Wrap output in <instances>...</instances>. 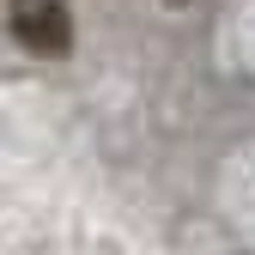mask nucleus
Returning <instances> with one entry per match:
<instances>
[{"mask_svg": "<svg viewBox=\"0 0 255 255\" xmlns=\"http://www.w3.org/2000/svg\"><path fill=\"white\" fill-rule=\"evenodd\" d=\"M12 37L30 55H67L73 49V12L61 0H12Z\"/></svg>", "mask_w": 255, "mask_h": 255, "instance_id": "f257e3e1", "label": "nucleus"}]
</instances>
